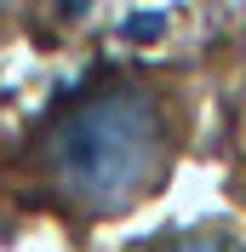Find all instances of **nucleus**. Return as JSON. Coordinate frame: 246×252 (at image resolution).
Wrapping results in <instances>:
<instances>
[{
	"label": "nucleus",
	"mask_w": 246,
	"mask_h": 252,
	"mask_svg": "<svg viewBox=\"0 0 246 252\" xmlns=\"http://www.w3.org/2000/svg\"><path fill=\"white\" fill-rule=\"evenodd\" d=\"M172 160V115L138 80H109L69 103L40 138V172L52 195L86 218L138 206Z\"/></svg>",
	"instance_id": "nucleus-1"
},
{
	"label": "nucleus",
	"mask_w": 246,
	"mask_h": 252,
	"mask_svg": "<svg viewBox=\"0 0 246 252\" xmlns=\"http://www.w3.org/2000/svg\"><path fill=\"white\" fill-rule=\"evenodd\" d=\"M149 252H246L235 235H166V241H154Z\"/></svg>",
	"instance_id": "nucleus-2"
}]
</instances>
